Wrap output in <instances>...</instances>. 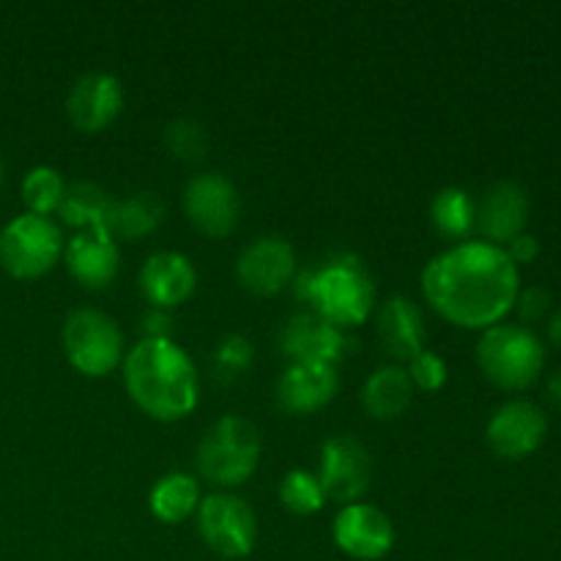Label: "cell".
<instances>
[{
  "label": "cell",
  "mask_w": 561,
  "mask_h": 561,
  "mask_svg": "<svg viewBox=\"0 0 561 561\" xmlns=\"http://www.w3.org/2000/svg\"><path fill=\"white\" fill-rule=\"evenodd\" d=\"M427 305L460 329H491L515 307L518 266L507 250L488 241H460L422 268Z\"/></svg>",
  "instance_id": "obj_1"
},
{
  "label": "cell",
  "mask_w": 561,
  "mask_h": 561,
  "mask_svg": "<svg viewBox=\"0 0 561 561\" xmlns=\"http://www.w3.org/2000/svg\"><path fill=\"white\" fill-rule=\"evenodd\" d=\"M124 383L131 400L159 422L184 420L201 398L195 362L170 337H142L126 354Z\"/></svg>",
  "instance_id": "obj_2"
},
{
  "label": "cell",
  "mask_w": 561,
  "mask_h": 561,
  "mask_svg": "<svg viewBox=\"0 0 561 561\" xmlns=\"http://www.w3.org/2000/svg\"><path fill=\"white\" fill-rule=\"evenodd\" d=\"M296 294L316 307V316L340 329L359 327L376 305V285L356 255H334L318 272H301Z\"/></svg>",
  "instance_id": "obj_3"
},
{
  "label": "cell",
  "mask_w": 561,
  "mask_h": 561,
  "mask_svg": "<svg viewBox=\"0 0 561 561\" xmlns=\"http://www.w3.org/2000/svg\"><path fill=\"white\" fill-rule=\"evenodd\" d=\"M261 460V433L244 416H222L197 444V469L219 488H239L255 474Z\"/></svg>",
  "instance_id": "obj_4"
},
{
  "label": "cell",
  "mask_w": 561,
  "mask_h": 561,
  "mask_svg": "<svg viewBox=\"0 0 561 561\" xmlns=\"http://www.w3.org/2000/svg\"><path fill=\"white\" fill-rule=\"evenodd\" d=\"M477 365L499 389H526L546 367V348L531 329L496 323L477 343Z\"/></svg>",
  "instance_id": "obj_5"
},
{
  "label": "cell",
  "mask_w": 561,
  "mask_h": 561,
  "mask_svg": "<svg viewBox=\"0 0 561 561\" xmlns=\"http://www.w3.org/2000/svg\"><path fill=\"white\" fill-rule=\"evenodd\" d=\"M64 230L42 214H20L0 230V266L16 279L47 274L64 255Z\"/></svg>",
  "instance_id": "obj_6"
},
{
  "label": "cell",
  "mask_w": 561,
  "mask_h": 561,
  "mask_svg": "<svg viewBox=\"0 0 561 561\" xmlns=\"http://www.w3.org/2000/svg\"><path fill=\"white\" fill-rule=\"evenodd\" d=\"M64 351L75 370H80L82 376L102 378L124 359V334L110 316L82 307L66 318Z\"/></svg>",
  "instance_id": "obj_7"
},
{
  "label": "cell",
  "mask_w": 561,
  "mask_h": 561,
  "mask_svg": "<svg viewBox=\"0 0 561 561\" xmlns=\"http://www.w3.org/2000/svg\"><path fill=\"white\" fill-rule=\"evenodd\" d=\"M197 529L206 546L225 559L250 557L257 540L255 513L233 493H214L197 507Z\"/></svg>",
  "instance_id": "obj_8"
},
{
  "label": "cell",
  "mask_w": 561,
  "mask_h": 561,
  "mask_svg": "<svg viewBox=\"0 0 561 561\" xmlns=\"http://www.w3.org/2000/svg\"><path fill=\"white\" fill-rule=\"evenodd\" d=\"M184 211L201 233L225 239L236 230L241 214L239 192L222 173H201L186 184Z\"/></svg>",
  "instance_id": "obj_9"
},
{
  "label": "cell",
  "mask_w": 561,
  "mask_h": 561,
  "mask_svg": "<svg viewBox=\"0 0 561 561\" xmlns=\"http://www.w3.org/2000/svg\"><path fill=\"white\" fill-rule=\"evenodd\" d=\"M548 420L540 405L529 400H510L488 422V447L504 460H524L542 447Z\"/></svg>",
  "instance_id": "obj_10"
},
{
  "label": "cell",
  "mask_w": 561,
  "mask_h": 561,
  "mask_svg": "<svg viewBox=\"0 0 561 561\" xmlns=\"http://www.w3.org/2000/svg\"><path fill=\"white\" fill-rule=\"evenodd\" d=\"M327 499L340 504H356L370 488V455L356 438L332 436L321 449V474Z\"/></svg>",
  "instance_id": "obj_11"
},
{
  "label": "cell",
  "mask_w": 561,
  "mask_h": 561,
  "mask_svg": "<svg viewBox=\"0 0 561 561\" xmlns=\"http://www.w3.org/2000/svg\"><path fill=\"white\" fill-rule=\"evenodd\" d=\"M334 542L351 559L378 561L394 548V526L373 504H345L332 526Z\"/></svg>",
  "instance_id": "obj_12"
},
{
  "label": "cell",
  "mask_w": 561,
  "mask_h": 561,
  "mask_svg": "<svg viewBox=\"0 0 561 561\" xmlns=\"http://www.w3.org/2000/svg\"><path fill=\"white\" fill-rule=\"evenodd\" d=\"M236 277L250 294L274 296L296 277V252L279 236H263L244 247L236 263Z\"/></svg>",
  "instance_id": "obj_13"
},
{
  "label": "cell",
  "mask_w": 561,
  "mask_h": 561,
  "mask_svg": "<svg viewBox=\"0 0 561 561\" xmlns=\"http://www.w3.org/2000/svg\"><path fill=\"white\" fill-rule=\"evenodd\" d=\"M283 354L288 356L290 365L299 362H316V365H337L348 348H354V340L345 329L334 327V323L323 321L316 312H301L288 321L283 329Z\"/></svg>",
  "instance_id": "obj_14"
},
{
  "label": "cell",
  "mask_w": 561,
  "mask_h": 561,
  "mask_svg": "<svg viewBox=\"0 0 561 561\" xmlns=\"http://www.w3.org/2000/svg\"><path fill=\"white\" fill-rule=\"evenodd\" d=\"M121 107H124V88H121L118 77L107 75V71H88V75L77 77L69 99H66V113H69L71 124L88 135L113 124Z\"/></svg>",
  "instance_id": "obj_15"
},
{
  "label": "cell",
  "mask_w": 561,
  "mask_h": 561,
  "mask_svg": "<svg viewBox=\"0 0 561 561\" xmlns=\"http://www.w3.org/2000/svg\"><path fill=\"white\" fill-rule=\"evenodd\" d=\"M526 222H529V197L515 181H496L477 203L474 228L485 236L488 244H510L524 233Z\"/></svg>",
  "instance_id": "obj_16"
},
{
  "label": "cell",
  "mask_w": 561,
  "mask_h": 561,
  "mask_svg": "<svg viewBox=\"0 0 561 561\" xmlns=\"http://www.w3.org/2000/svg\"><path fill=\"white\" fill-rule=\"evenodd\" d=\"M118 244L107 230H82L64 247V263L71 277L85 288H107L118 274Z\"/></svg>",
  "instance_id": "obj_17"
},
{
  "label": "cell",
  "mask_w": 561,
  "mask_h": 561,
  "mask_svg": "<svg viewBox=\"0 0 561 561\" xmlns=\"http://www.w3.org/2000/svg\"><path fill=\"white\" fill-rule=\"evenodd\" d=\"M195 266L181 252H157L140 268V290L157 310H170V307L184 305L195 294Z\"/></svg>",
  "instance_id": "obj_18"
},
{
  "label": "cell",
  "mask_w": 561,
  "mask_h": 561,
  "mask_svg": "<svg viewBox=\"0 0 561 561\" xmlns=\"http://www.w3.org/2000/svg\"><path fill=\"white\" fill-rule=\"evenodd\" d=\"M340 387L337 367L299 362L283 373L277 383V400L288 414H312L334 400Z\"/></svg>",
  "instance_id": "obj_19"
},
{
  "label": "cell",
  "mask_w": 561,
  "mask_h": 561,
  "mask_svg": "<svg viewBox=\"0 0 561 561\" xmlns=\"http://www.w3.org/2000/svg\"><path fill=\"white\" fill-rule=\"evenodd\" d=\"M378 337L389 356L411 362L425 351V318L420 307L405 296H392L378 310Z\"/></svg>",
  "instance_id": "obj_20"
},
{
  "label": "cell",
  "mask_w": 561,
  "mask_h": 561,
  "mask_svg": "<svg viewBox=\"0 0 561 561\" xmlns=\"http://www.w3.org/2000/svg\"><path fill=\"white\" fill-rule=\"evenodd\" d=\"M414 398V383L400 365H383L362 387V405L370 416L387 422L398 420Z\"/></svg>",
  "instance_id": "obj_21"
},
{
  "label": "cell",
  "mask_w": 561,
  "mask_h": 561,
  "mask_svg": "<svg viewBox=\"0 0 561 561\" xmlns=\"http://www.w3.org/2000/svg\"><path fill=\"white\" fill-rule=\"evenodd\" d=\"M148 507H151L153 518L162 524H184L201 507L197 480L184 471H170V474L159 477L157 485L148 493Z\"/></svg>",
  "instance_id": "obj_22"
},
{
  "label": "cell",
  "mask_w": 561,
  "mask_h": 561,
  "mask_svg": "<svg viewBox=\"0 0 561 561\" xmlns=\"http://www.w3.org/2000/svg\"><path fill=\"white\" fill-rule=\"evenodd\" d=\"M113 206L115 201L99 184H91V181H75L71 186H66L58 214L66 225H75V228L82 230L99 228L110 233Z\"/></svg>",
  "instance_id": "obj_23"
},
{
  "label": "cell",
  "mask_w": 561,
  "mask_h": 561,
  "mask_svg": "<svg viewBox=\"0 0 561 561\" xmlns=\"http://www.w3.org/2000/svg\"><path fill=\"white\" fill-rule=\"evenodd\" d=\"M164 217V203L157 192H131L124 201H115L113 217H110V236L113 239L137 241L153 233Z\"/></svg>",
  "instance_id": "obj_24"
},
{
  "label": "cell",
  "mask_w": 561,
  "mask_h": 561,
  "mask_svg": "<svg viewBox=\"0 0 561 561\" xmlns=\"http://www.w3.org/2000/svg\"><path fill=\"white\" fill-rule=\"evenodd\" d=\"M431 219L438 233L449 241H460L474 230L477 201L460 186H447L431 203Z\"/></svg>",
  "instance_id": "obj_25"
},
{
  "label": "cell",
  "mask_w": 561,
  "mask_h": 561,
  "mask_svg": "<svg viewBox=\"0 0 561 561\" xmlns=\"http://www.w3.org/2000/svg\"><path fill=\"white\" fill-rule=\"evenodd\" d=\"M66 184L60 179V173L49 164H38V168L27 170L25 179H22V201H25L27 211L42 214L49 217L53 211H58L60 201H64Z\"/></svg>",
  "instance_id": "obj_26"
},
{
  "label": "cell",
  "mask_w": 561,
  "mask_h": 561,
  "mask_svg": "<svg viewBox=\"0 0 561 561\" xmlns=\"http://www.w3.org/2000/svg\"><path fill=\"white\" fill-rule=\"evenodd\" d=\"M279 502L294 515H316L327 502V493H323L316 474L296 469L288 471L279 482Z\"/></svg>",
  "instance_id": "obj_27"
},
{
  "label": "cell",
  "mask_w": 561,
  "mask_h": 561,
  "mask_svg": "<svg viewBox=\"0 0 561 561\" xmlns=\"http://www.w3.org/2000/svg\"><path fill=\"white\" fill-rule=\"evenodd\" d=\"M164 146L175 159L184 162H201L208 148V135L197 121L175 118L164 126Z\"/></svg>",
  "instance_id": "obj_28"
},
{
  "label": "cell",
  "mask_w": 561,
  "mask_h": 561,
  "mask_svg": "<svg viewBox=\"0 0 561 561\" xmlns=\"http://www.w3.org/2000/svg\"><path fill=\"white\" fill-rule=\"evenodd\" d=\"M409 378L416 389L422 392H438L447 383V362L436 354V351L425 348L409 362Z\"/></svg>",
  "instance_id": "obj_29"
},
{
  "label": "cell",
  "mask_w": 561,
  "mask_h": 561,
  "mask_svg": "<svg viewBox=\"0 0 561 561\" xmlns=\"http://www.w3.org/2000/svg\"><path fill=\"white\" fill-rule=\"evenodd\" d=\"M252 359H255V351H252L250 340L241 334H228L217 348V373L222 378H236L250 370Z\"/></svg>",
  "instance_id": "obj_30"
},
{
  "label": "cell",
  "mask_w": 561,
  "mask_h": 561,
  "mask_svg": "<svg viewBox=\"0 0 561 561\" xmlns=\"http://www.w3.org/2000/svg\"><path fill=\"white\" fill-rule=\"evenodd\" d=\"M515 307H518L524 321H540L548 312V307H551V296L542 288H526L520 290L518 299H515Z\"/></svg>",
  "instance_id": "obj_31"
},
{
  "label": "cell",
  "mask_w": 561,
  "mask_h": 561,
  "mask_svg": "<svg viewBox=\"0 0 561 561\" xmlns=\"http://www.w3.org/2000/svg\"><path fill=\"white\" fill-rule=\"evenodd\" d=\"M504 250H507L510 261H513L515 266H520V263L537 261V255H540V241H537L535 236H529V233H520L518 239L510 241Z\"/></svg>",
  "instance_id": "obj_32"
},
{
  "label": "cell",
  "mask_w": 561,
  "mask_h": 561,
  "mask_svg": "<svg viewBox=\"0 0 561 561\" xmlns=\"http://www.w3.org/2000/svg\"><path fill=\"white\" fill-rule=\"evenodd\" d=\"M142 329H146V337H170L173 318H170L168 310H157V307H153V310L142 318Z\"/></svg>",
  "instance_id": "obj_33"
},
{
  "label": "cell",
  "mask_w": 561,
  "mask_h": 561,
  "mask_svg": "<svg viewBox=\"0 0 561 561\" xmlns=\"http://www.w3.org/2000/svg\"><path fill=\"white\" fill-rule=\"evenodd\" d=\"M548 334H551L553 343H559V345H561V310L553 312L551 323H548Z\"/></svg>",
  "instance_id": "obj_34"
},
{
  "label": "cell",
  "mask_w": 561,
  "mask_h": 561,
  "mask_svg": "<svg viewBox=\"0 0 561 561\" xmlns=\"http://www.w3.org/2000/svg\"><path fill=\"white\" fill-rule=\"evenodd\" d=\"M548 392H551V400L561 409V370L548 381Z\"/></svg>",
  "instance_id": "obj_35"
},
{
  "label": "cell",
  "mask_w": 561,
  "mask_h": 561,
  "mask_svg": "<svg viewBox=\"0 0 561 561\" xmlns=\"http://www.w3.org/2000/svg\"><path fill=\"white\" fill-rule=\"evenodd\" d=\"M0 181H3V159H0Z\"/></svg>",
  "instance_id": "obj_36"
}]
</instances>
